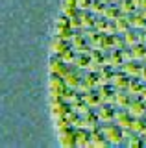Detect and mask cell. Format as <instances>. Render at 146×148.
Listing matches in <instances>:
<instances>
[{"label":"cell","mask_w":146,"mask_h":148,"mask_svg":"<svg viewBox=\"0 0 146 148\" xmlns=\"http://www.w3.org/2000/svg\"><path fill=\"white\" fill-rule=\"evenodd\" d=\"M57 141L63 148H74L78 146L76 145V130L74 128H67V130H61L57 132Z\"/></svg>","instance_id":"obj_4"},{"label":"cell","mask_w":146,"mask_h":148,"mask_svg":"<svg viewBox=\"0 0 146 148\" xmlns=\"http://www.w3.org/2000/svg\"><path fill=\"white\" fill-rule=\"evenodd\" d=\"M70 46V43L68 41H65V39H61V37H56L54 35V39L50 41V54L52 56H61L65 50Z\"/></svg>","instance_id":"obj_14"},{"label":"cell","mask_w":146,"mask_h":148,"mask_svg":"<svg viewBox=\"0 0 146 148\" xmlns=\"http://www.w3.org/2000/svg\"><path fill=\"white\" fill-rule=\"evenodd\" d=\"M76 56H78V52H76L72 46H68V48H67L61 56H59V58H61L67 65H72V63H74V59H76Z\"/></svg>","instance_id":"obj_34"},{"label":"cell","mask_w":146,"mask_h":148,"mask_svg":"<svg viewBox=\"0 0 146 148\" xmlns=\"http://www.w3.org/2000/svg\"><path fill=\"white\" fill-rule=\"evenodd\" d=\"M78 91H80V92H83V95H85V92H91V91H94V89H93V87H91L89 83L83 80V78H81V82H80V85H78Z\"/></svg>","instance_id":"obj_38"},{"label":"cell","mask_w":146,"mask_h":148,"mask_svg":"<svg viewBox=\"0 0 146 148\" xmlns=\"http://www.w3.org/2000/svg\"><path fill=\"white\" fill-rule=\"evenodd\" d=\"M61 13L67 17H74L80 13V8H78V0H63L61 2Z\"/></svg>","instance_id":"obj_20"},{"label":"cell","mask_w":146,"mask_h":148,"mask_svg":"<svg viewBox=\"0 0 146 148\" xmlns=\"http://www.w3.org/2000/svg\"><path fill=\"white\" fill-rule=\"evenodd\" d=\"M130 52H131V58H133V59H137V61H143L144 56H146V46L143 43L133 45V46H130Z\"/></svg>","instance_id":"obj_31"},{"label":"cell","mask_w":146,"mask_h":148,"mask_svg":"<svg viewBox=\"0 0 146 148\" xmlns=\"http://www.w3.org/2000/svg\"><path fill=\"white\" fill-rule=\"evenodd\" d=\"M68 111H70V104L65 98H50V113L54 119L65 117Z\"/></svg>","instance_id":"obj_3"},{"label":"cell","mask_w":146,"mask_h":148,"mask_svg":"<svg viewBox=\"0 0 146 148\" xmlns=\"http://www.w3.org/2000/svg\"><path fill=\"white\" fill-rule=\"evenodd\" d=\"M141 43H143V45L146 46V30L143 32V39H141Z\"/></svg>","instance_id":"obj_42"},{"label":"cell","mask_w":146,"mask_h":148,"mask_svg":"<svg viewBox=\"0 0 146 148\" xmlns=\"http://www.w3.org/2000/svg\"><path fill=\"white\" fill-rule=\"evenodd\" d=\"M74 34V30H72L70 26H65V24H56L54 26V35L56 37H61V39H65L70 43V37Z\"/></svg>","instance_id":"obj_25"},{"label":"cell","mask_w":146,"mask_h":148,"mask_svg":"<svg viewBox=\"0 0 146 148\" xmlns=\"http://www.w3.org/2000/svg\"><path fill=\"white\" fill-rule=\"evenodd\" d=\"M126 39V45L128 46H133V45H139L141 39H143V32L141 30H135V28H130L126 34H122Z\"/></svg>","instance_id":"obj_23"},{"label":"cell","mask_w":146,"mask_h":148,"mask_svg":"<svg viewBox=\"0 0 146 148\" xmlns=\"http://www.w3.org/2000/svg\"><path fill=\"white\" fill-rule=\"evenodd\" d=\"M137 2V8L143 9V11H146V0H135Z\"/></svg>","instance_id":"obj_41"},{"label":"cell","mask_w":146,"mask_h":148,"mask_svg":"<svg viewBox=\"0 0 146 148\" xmlns=\"http://www.w3.org/2000/svg\"><path fill=\"white\" fill-rule=\"evenodd\" d=\"M131 120H133V117L130 115V111H128L126 108H117V113H115V120L113 122L118 124L122 130H130L131 126Z\"/></svg>","instance_id":"obj_10"},{"label":"cell","mask_w":146,"mask_h":148,"mask_svg":"<svg viewBox=\"0 0 146 148\" xmlns=\"http://www.w3.org/2000/svg\"><path fill=\"white\" fill-rule=\"evenodd\" d=\"M107 0H91V13H94V15H104V11H106L107 8Z\"/></svg>","instance_id":"obj_30"},{"label":"cell","mask_w":146,"mask_h":148,"mask_svg":"<svg viewBox=\"0 0 146 148\" xmlns=\"http://www.w3.org/2000/svg\"><path fill=\"white\" fill-rule=\"evenodd\" d=\"M67 89H68V85L65 83L63 76H59V74H50V80H48L50 98H63Z\"/></svg>","instance_id":"obj_2"},{"label":"cell","mask_w":146,"mask_h":148,"mask_svg":"<svg viewBox=\"0 0 146 148\" xmlns=\"http://www.w3.org/2000/svg\"><path fill=\"white\" fill-rule=\"evenodd\" d=\"M91 146L93 148H107L111 146V143L106 139V135L102 133V128L91 130Z\"/></svg>","instance_id":"obj_11"},{"label":"cell","mask_w":146,"mask_h":148,"mask_svg":"<svg viewBox=\"0 0 146 148\" xmlns=\"http://www.w3.org/2000/svg\"><path fill=\"white\" fill-rule=\"evenodd\" d=\"M113 76H115V69L113 67H109V65L102 67L98 72V85H111Z\"/></svg>","instance_id":"obj_17"},{"label":"cell","mask_w":146,"mask_h":148,"mask_svg":"<svg viewBox=\"0 0 146 148\" xmlns=\"http://www.w3.org/2000/svg\"><path fill=\"white\" fill-rule=\"evenodd\" d=\"M100 119H98V113H96V109H91L89 113H85V115H81V126L80 128H85V130H96L100 128Z\"/></svg>","instance_id":"obj_9"},{"label":"cell","mask_w":146,"mask_h":148,"mask_svg":"<svg viewBox=\"0 0 146 148\" xmlns=\"http://www.w3.org/2000/svg\"><path fill=\"white\" fill-rule=\"evenodd\" d=\"M143 63H144V65H146V56H144V59H143Z\"/></svg>","instance_id":"obj_44"},{"label":"cell","mask_w":146,"mask_h":148,"mask_svg":"<svg viewBox=\"0 0 146 148\" xmlns=\"http://www.w3.org/2000/svg\"><path fill=\"white\" fill-rule=\"evenodd\" d=\"M76 130V145H78L80 148H87L91 146V132L85 128H74Z\"/></svg>","instance_id":"obj_19"},{"label":"cell","mask_w":146,"mask_h":148,"mask_svg":"<svg viewBox=\"0 0 146 148\" xmlns=\"http://www.w3.org/2000/svg\"><path fill=\"white\" fill-rule=\"evenodd\" d=\"M124 145H126L128 148H143V146H144V139L141 137V135H137V133L131 132L130 135L126 137V143H124Z\"/></svg>","instance_id":"obj_28"},{"label":"cell","mask_w":146,"mask_h":148,"mask_svg":"<svg viewBox=\"0 0 146 148\" xmlns=\"http://www.w3.org/2000/svg\"><path fill=\"white\" fill-rule=\"evenodd\" d=\"M128 111H130V115L133 119H144L146 117V104H144V100L139 98V96H135V98L130 102V106H128Z\"/></svg>","instance_id":"obj_7"},{"label":"cell","mask_w":146,"mask_h":148,"mask_svg":"<svg viewBox=\"0 0 146 148\" xmlns=\"http://www.w3.org/2000/svg\"><path fill=\"white\" fill-rule=\"evenodd\" d=\"M78 8H80V11H89L91 9V0H78Z\"/></svg>","instance_id":"obj_39"},{"label":"cell","mask_w":146,"mask_h":148,"mask_svg":"<svg viewBox=\"0 0 146 148\" xmlns=\"http://www.w3.org/2000/svg\"><path fill=\"white\" fill-rule=\"evenodd\" d=\"M102 133L106 135V139L111 143V146H120L126 143V130H122L115 122H107L102 124Z\"/></svg>","instance_id":"obj_1"},{"label":"cell","mask_w":146,"mask_h":148,"mask_svg":"<svg viewBox=\"0 0 146 148\" xmlns=\"http://www.w3.org/2000/svg\"><path fill=\"white\" fill-rule=\"evenodd\" d=\"M54 126H56L57 132H61V130H67V128H72L70 122L67 120V117H57V119H54Z\"/></svg>","instance_id":"obj_35"},{"label":"cell","mask_w":146,"mask_h":148,"mask_svg":"<svg viewBox=\"0 0 146 148\" xmlns=\"http://www.w3.org/2000/svg\"><path fill=\"white\" fill-rule=\"evenodd\" d=\"M143 139H144V146H146V135H144V137H143Z\"/></svg>","instance_id":"obj_45"},{"label":"cell","mask_w":146,"mask_h":148,"mask_svg":"<svg viewBox=\"0 0 146 148\" xmlns=\"http://www.w3.org/2000/svg\"><path fill=\"white\" fill-rule=\"evenodd\" d=\"M68 69H70V65H67L59 56H50V59H48V71H50V74L65 76Z\"/></svg>","instance_id":"obj_5"},{"label":"cell","mask_w":146,"mask_h":148,"mask_svg":"<svg viewBox=\"0 0 146 148\" xmlns=\"http://www.w3.org/2000/svg\"><path fill=\"white\" fill-rule=\"evenodd\" d=\"M118 8H120L122 15H131V13H135L137 9H139L135 0H120V2H118Z\"/></svg>","instance_id":"obj_29"},{"label":"cell","mask_w":146,"mask_h":148,"mask_svg":"<svg viewBox=\"0 0 146 148\" xmlns=\"http://www.w3.org/2000/svg\"><path fill=\"white\" fill-rule=\"evenodd\" d=\"M83 72L85 71H80V69H76V67H70V69H68L67 74L63 76V80H65V83L68 85V89H78L81 78H83Z\"/></svg>","instance_id":"obj_6"},{"label":"cell","mask_w":146,"mask_h":148,"mask_svg":"<svg viewBox=\"0 0 146 148\" xmlns=\"http://www.w3.org/2000/svg\"><path fill=\"white\" fill-rule=\"evenodd\" d=\"M144 87H146V83L141 80V78H131L130 83H128V89H126V91L135 98V96H141V95H143Z\"/></svg>","instance_id":"obj_18"},{"label":"cell","mask_w":146,"mask_h":148,"mask_svg":"<svg viewBox=\"0 0 146 148\" xmlns=\"http://www.w3.org/2000/svg\"><path fill=\"white\" fill-rule=\"evenodd\" d=\"M106 65L113 67L115 71H120L122 65H124V58H122L120 50H111V52L106 54Z\"/></svg>","instance_id":"obj_12"},{"label":"cell","mask_w":146,"mask_h":148,"mask_svg":"<svg viewBox=\"0 0 146 148\" xmlns=\"http://www.w3.org/2000/svg\"><path fill=\"white\" fill-rule=\"evenodd\" d=\"M139 78L143 80L144 83H146V65L143 63V69H141V74H139Z\"/></svg>","instance_id":"obj_40"},{"label":"cell","mask_w":146,"mask_h":148,"mask_svg":"<svg viewBox=\"0 0 146 148\" xmlns=\"http://www.w3.org/2000/svg\"><path fill=\"white\" fill-rule=\"evenodd\" d=\"M83 100H85V104H87V106H91L93 109H98L100 106L104 104L96 89H94V91H91V92H85V95H83Z\"/></svg>","instance_id":"obj_24"},{"label":"cell","mask_w":146,"mask_h":148,"mask_svg":"<svg viewBox=\"0 0 146 148\" xmlns=\"http://www.w3.org/2000/svg\"><path fill=\"white\" fill-rule=\"evenodd\" d=\"M89 61H91L89 56H85V54H78V56H76V59H74V63H72L70 67H76V69H80V71H87Z\"/></svg>","instance_id":"obj_33"},{"label":"cell","mask_w":146,"mask_h":148,"mask_svg":"<svg viewBox=\"0 0 146 148\" xmlns=\"http://www.w3.org/2000/svg\"><path fill=\"white\" fill-rule=\"evenodd\" d=\"M70 28L74 32H80L81 30V15L78 13V15H74V17H70Z\"/></svg>","instance_id":"obj_37"},{"label":"cell","mask_w":146,"mask_h":148,"mask_svg":"<svg viewBox=\"0 0 146 148\" xmlns=\"http://www.w3.org/2000/svg\"><path fill=\"white\" fill-rule=\"evenodd\" d=\"M96 113H98V119H100V122H102V124L113 122V120H115V113H117V106H113V104H102L96 109Z\"/></svg>","instance_id":"obj_8"},{"label":"cell","mask_w":146,"mask_h":148,"mask_svg":"<svg viewBox=\"0 0 146 148\" xmlns=\"http://www.w3.org/2000/svg\"><path fill=\"white\" fill-rule=\"evenodd\" d=\"M131 100H133V96H131L126 89L115 91V106H117V108H126L128 109V106H130Z\"/></svg>","instance_id":"obj_21"},{"label":"cell","mask_w":146,"mask_h":148,"mask_svg":"<svg viewBox=\"0 0 146 148\" xmlns=\"http://www.w3.org/2000/svg\"><path fill=\"white\" fill-rule=\"evenodd\" d=\"M107 2H109V4H118L120 0H107Z\"/></svg>","instance_id":"obj_43"},{"label":"cell","mask_w":146,"mask_h":148,"mask_svg":"<svg viewBox=\"0 0 146 148\" xmlns=\"http://www.w3.org/2000/svg\"><path fill=\"white\" fill-rule=\"evenodd\" d=\"M130 130H131L133 133H137V135L144 137V135H146V117H144V119H133V120H131Z\"/></svg>","instance_id":"obj_27"},{"label":"cell","mask_w":146,"mask_h":148,"mask_svg":"<svg viewBox=\"0 0 146 148\" xmlns=\"http://www.w3.org/2000/svg\"><path fill=\"white\" fill-rule=\"evenodd\" d=\"M131 78L128 76L124 71H115V76H113V82L111 85L115 87L117 91H122V89H128V83H130Z\"/></svg>","instance_id":"obj_15"},{"label":"cell","mask_w":146,"mask_h":148,"mask_svg":"<svg viewBox=\"0 0 146 148\" xmlns=\"http://www.w3.org/2000/svg\"><path fill=\"white\" fill-rule=\"evenodd\" d=\"M72 109H74V111H78L80 115H85V113H89V111L93 109V108H91V106H87V104H85V100H81L80 104L72 106Z\"/></svg>","instance_id":"obj_36"},{"label":"cell","mask_w":146,"mask_h":148,"mask_svg":"<svg viewBox=\"0 0 146 148\" xmlns=\"http://www.w3.org/2000/svg\"><path fill=\"white\" fill-rule=\"evenodd\" d=\"M80 15H81V30H93L94 26H96V17L98 15H94V13H91V11H80Z\"/></svg>","instance_id":"obj_22"},{"label":"cell","mask_w":146,"mask_h":148,"mask_svg":"<svg viewBox=\"0 0 146 148\" xmlns=\"http://www.w3.org/2000/svg\"><path fill=\"white\" fill-rule=\"evenodd\" d=\"M113 22H115V28H117L118 34H126V32L131 28V22H130V17H128V15H120V17H117Z\"/></svg>","instance_id":"obj_26"},{"label":"cell","mask_w":146,"mask_h":148,"mask_svg":"<svg viewBox=\"0 0 146 148\" xmlns=\"http://www.w3.org/2000/svg\"><path fill=\"white\" fill-rule=\"evenodd\" d=\"M141 69H143V61H137V59H131V61H128L122 65L120 71H124L130 78H139L141 74Z\"/></svg>","instance_id":"obj_16"},{"label":"cell","mask_w":146,"mask_h":148,"mask_svg":"<svg viewBox=\"0 0 146 148\" xmlns=\"http://www.w3.org/2000/svg\"><path fill=\"white\" fill-rule=\"evenodd\" d=\"M120 15H122V11H120V8H118V4H107L106 11H104V17L109 18V21H115V18L120 17Z\"/></svg>","instance_id":"obj_32"},{"label":"cell","mask_w":146,"mask_h":148,"mask_svg":"<svg viewBox=\"0 0 146 148\" xmlns=\"http://www.w3.org/2000/svg\"><path fill=\"white\" fill-rule=\"evenodd\" d=\"M96 91H98V95H100V98H102L104 104H113L115 106V91L117 89L113 85H98Z\"/></svg>","instance_id":"obj_13"}]
</instances>
